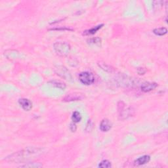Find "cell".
Returning a JSON list of instances; mask_svg holds the SVG:
<instances>
[{"instance_id":"9a60e30c","label":"cell","mask_w":168,"mask_h":168,"mask_svg":"<svg viewBox=\"0 0 168 168\" xmlns=\"http://www.w3.org/2000/svg\"><path fill=\"white\" fill-rule=\"evenodd\" d=\"M21 167H29V168H39L43 167V164H41V163H26L25 164L22 165L20 166Z\"/></svg>"},{"instance_id":"30bf717a","label":"cell","mask_w":168,"mask_h":168,"mask_svg":"<svg viewBox=\"0 0 168 168\" xmlns=\"http://www.w3.org/2000/svg\"><path fill=\"white\" fill-rule=\"evenodd\" d=\"M151 160V156L149 155H144L139 157L137 159L134 161V164L135 166H143L147 164Z\"/></svg>"},{"instance_id":"7402d4cb","label":"cell","mask_w":168,"mask_h":168,"mask_svg":"<svg viewBox=\"0 0 168 168\" xmlns=\"http://www.w3.org/2000/svg\"><path fill=\"white\" fill-rule=\"evenodd\" d=\"M72 30L71 29H51V30Z\"/></svg>"},{"instance_id":"8fae6325","label":"cell","mask_w":168,"mask_h":168,"mask_svg":"<svg viewBox=\"0 0 168 168\" xmlns=\"http://www.w3.org/2000/svg\"><path fill=\"white\" fill-rule=\"evenodd\" d=\"M48 83L49 84L50 86H53L54 87L60 89V90H64L66 89L67 87V85L65 84L64 82L59 81V80H51L48 82Z\"/></svg>"},{"instance_id":"ac0fdd59","label":"cell","mask_w":168,"mask_h":168,"mask_svg":"<svg viewBox=\"0 0 168 168\" xmlns=\"http://www.w3.org/2000/svg\"><path fill=\"white\" fill-rule=\"evenodd\" d=\"M98 166L101 168H110L112 167V164L110 161L107 160H104L99 163V164Z\"/></svg>"},{"instance_id":"3957f363","label":"cell","mask_w":168,"mask_h":168,"mask_svg":"<svg viewBox=\"0 0 168 168\" xmlns=\"http://www.w3.org/2000/svg\"><path fill=\"white\" fill-rule=\"evenodd\" d=\"M54 72L57 76L62 78L64 80L71 82H73V77L71 72L65 67L61 66V65L55 67L54 68Z\"/></svg>"},{"instance_id":"5b68a950","label":"cell","mask_w":168,"mask_h":168,"mask_svg":"<svg viewBox=\"0 0 168 168\" xmlns=\"http://www.w3.org/2000/svg\"><path fill=\"white\" fill-rule=\"evenodd\" d=\"M135 110L132 106L128 107L127 109L123 108L122 110L119 111V119L120 120H127L135 114Z\"/></svg>"},{"instance_id":"8992f818","label":"cell","mask_w":168,"mask_h":168,"mask_svg":"<svg viewBox=\"0 0 168 168\" xmlns=\"http://www.w3.org/2000/svg\"><path fill=\"white\" fill-rule=\"evenodd\" d=\"M85 98L82 93H73L68 94L67 96H65L63 99V101L64 102H72V101H82Z\"/></svg>"},{"instance_id":"52a82bcc","label":"cell","mask_w":168,"mask_h":168,"mask_svg":"<svg viewBox=\"0 0 168 168\" xmlns=\"http://www.w3.org/2000/svg\"><path fill=\"white\" fill-rule=\"evenodd\" d=\"M158 86V83L155 82H144L141 86V90L144 93H148L155 90Z\"/></svg>"},{"instance_id":"5bb4252c","label":"cell","mask_w":168,"mask_h":168,"mask_svg":"<svg viewBox=\"0 0 168 168\" xmlns=\"http://www.w3.org/2000/svg\"><path fill=\"white\" fill-rule=\"evenodd\" d=\"M82 115L78 111H74L72 115V120L74 123H79L82 120Z\"/></svg>"},{"instance_id":"d6986e66","label":"cell","mask_w":168,"mask_h":168,"mask_svg":"<svg viewBox=\"0 0 168 168\" xmlns=\"http://www.w3.org/2000/svg\"><path fill=\"white\" fill-rule=\"evenodd\" d=\"M153 5V8L155 10H158L160 8L162 7V6H164V2L163 1H155L152 2Z\"/></svg>"},{"instance_id":"ba28073f","label":"cell","mask_w":168,"mask_h":168,"mask_svg":"<svg viewBox=\"0 0 168 168\" xmlns=\"http://www.w3.org/2000/svg\"><path fill=\"white\" fill-rule=\"evenodd\" d=\"M18 104L25 111H30L32 109V102L25 98H22L18 100Z\"/></svg>"},{"instance_id":"4fadbf2b","label":"cell","mask_w":168,"mask_h":168,"mask_svg":"<svg viewBox=\"0 0 168 168\" xmlns=\"http://www.w3.org/2000/svg\"><path fill=\"white\" fill-rule=\"evenodd\" d=\"M152 32L156 36H165L167 33V29L165 27L157 28V29H154Z\"/></svg>"},{"instance_id":"7a4b0ae2","label":"cell","mask_w":168,"mask_h":168,"mask_svg":"<svg viewBox=\"0 0 168 168\" xmlns=\"http://www.w3.org/2000/svg\"><path fill=\"white\" fill-rule=\"evenodd\" d=\"M53 49L60 57H66L71 50V46L66 41H57L53 44Z\"/></svg>"},{"instance_id":"277c9868","label":"cell","mask_w":168,"mask_h":168,"mask_svg":"<svg viewBox=\"0 0 168 168\" xmlns=\"http://www.w3.org/2000/svg\"><path fill=\"white\" fill-rule=\"evenodd\" d=\"M79 80L85 86H90L94 83L95 78L93 74L90 72H82L79 74Z\"/></svg>"},{"instance_id":"7c38bea8","label":"cell","mask_w":168,"mask_h":168,"mask_svg":"<svg viewBox=\"0 0 168 168\" xmlns=\"http://www.w3.org/2000/svg\"><path fill=\"white\" fill-rule=\"evenodd\" d=\"M104 26V24H101V25H99L98 26L93 27V28H91V29H89V30H86L85 31H83V34L84 36H91V35L95 34L97 31H99L101 29H102V26Z\"/></svg>"},{"instance_id":"9c48e42d","label":"cell","mask_w":168,"mask_h":168,"mask_svg":"<svg viewBox=\"0 0 168 168\" xmlns=\"http://www.w3.org/2000/svg\"><path fill=\"white\" fill-rule=\"evenodd\" d=\"M112 126H113V124H112L110 121L109 119L105 118L101 121L99 129L102 132H108L111 129Z\"/></svg>"},{"instance_id":"2e32d148","label":"cell","mask_w":168,"mask_h":168,"mask_svg":"<svg viewBox=\"0 0 168 168\" xmlns=\"http://www.w3.org/2000/svg\"><path fill=\"white\" fill-rule=\"evenodd\" d=\"M87 43L90 45H100L101 44V39L100 38H93L87 40Z\"/></svg>"},{"instance_id":"ffe728a7","label":"cell","mask_w":168,"mask_h":168,"mask_svg":"<svg viewBox=\"0 0 168 168\" xmlns=\"http://www.w3.org/2000/svg\"><path fill=\"white\" fill-rule=\"evenodd\" d=\"M146 72L147 70L143 67H139L137 68V73L139 75H144V74L146 73Z\"/></svg>"},{"instance_id":"6da1fadb","label":"cell","mask_w":168,"mask_h":168,"mask_svg":"<svg viewBox=\"0 0 168 168\" xmlns=\"http://www.w3.org/2000/svg\"><path fill=\"white\" fill-rule=\"evenodd\" d=\"M42 152V149L36 147H27L15 152L6 157V160L12 162H22L30 159L31 158L38 156Z\"/></svg>"},{"instance_id":"e0dca14e","label":"cell","mask_w":168,"mask_h":168,"mask_svg":"<svg viewBox=\"0 0 168 168\" xmlns=\"http://www.w3.org/2000/svg\"><path fill=\"white\" fill-rule=\"evenodd\" d=\"M98 65H99V67L101 68V69L103 70V71L108 72H112L113 71V68H112L109 65L106 64L105 63H98Z\"/></svg>"},{"instance_id":"44dd1931","label":"cell","mask_w":168,"mask_h":168,"mask_svg":"<svg viewBox=\"0 0 168 168\" xmlns=\"http://www.w3.org/2000/svg\"><path fill=\"white\" fill-rule=\"evenodd\" d=\"M70 129H71V131L72 132H76V131L77 129V126L76 125V123H74L73 122L70 124Z\"/></svg>"}]
</instances>
